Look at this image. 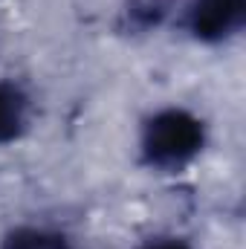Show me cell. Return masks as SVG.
<instances>
[{
	"mask_svg": "<svg viewBox=\"0 0 246 249\" xmlns=\"http://www.w3.org/2000/svg\"><path fill=\"white\" fill-rule=\"evenodd\" d=\"M177 0H124L122 3V23L130 32H148L157 29L171 12Z\"/></svg>",
	"mask_w": 246,
	"mask_h": 249,
	"instance_id": "obj_4",
	"label": "cell"
},
{
	"mask_svg": "<svg viewBox=\"0 0 246 249\" xmlns=\"http://www.w3.org/2000/svg\"><path fill=\"white\" fill-rule=\"evenodd\" d=\"M139 249H191V247L183 244V241H174V238H157V241L142 244Z\"/></svg>",
	"mask_w": 246,
	"mask_h": 249,
	"instance_id": "obj_6",
	"label": "cell"
},
{
	"mask_svg": "<svg viewBox=\"0 0 246 249\" xmlns=\"http://www.w3.org/2000/svg\"><path fill=\"white\" fill-rule=\"evenodd\" d=\"M206 142L203 122L183 107H165L154 113L142 127V160L151 168L177 171L185 162H191Z\"/></svg>",
	"mask_w": 246,
	"mask_h": 249,
	"instance_id": "obj_1",
	"label": "cell"
},
{
	"mask_svg": "<svg viewBox=\"0 0 246 249\" xmlns=\"http://www.w3.org/2000/svg\"><path fill=\"white\" fill-rule=\"evenodd\" d=\"M29 116H32V102L23 93V87L0 81V145L23 136V130L29 127Z\"/></svg>",
	"mask_w": 246,
	"mask_h": 249,
	"instance_id": "obj_3",
	"label": "cell"
},
{
	"mask_svg": "<svg viewBox=\"0 0 246 249\" xmlns=\"http://www.w3.org/2000/svg\"><path fill=\"white\" fill-rule=\"evenodd\" d=\"M246 23V0H191L185 26L197 41L220 44L238 35Z\"/></svg>",
	"mask_w": 246,
	"mask_h": 249,
	"instance_id": "obj_2",
	"label": "cell"
},
{
	"mask_svg": "<svg viewBox=\"0 0 246 249\" xmlns=\"http://www.w3.org/2000/svg\"><path fill=\"white\" fill-rule=\"evenodd\" d=\"M3 249H75V247L58 232L23 226V229L9 232V238L3 241Z\"/></svg>",
	"mask_w": 246,
	"mask_h": 249,
	"instance_id": "obj_5",
	"label": "cell"
}]
</instances>
